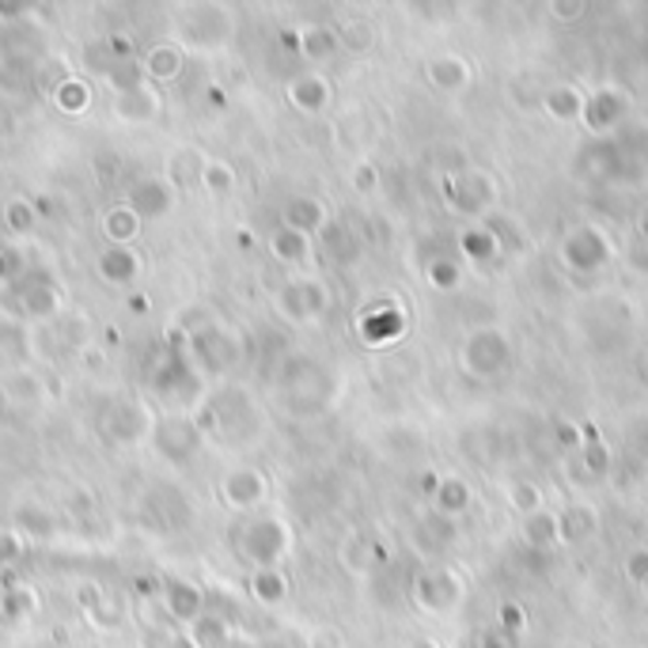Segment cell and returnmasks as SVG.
Wrapping results in <instances>:
<instances>
[{
  "label": "cell",
  "instance_id": "cell-38",
  "mask_svg": "<svg viewBox=\"0 0 648 648\" xmlns=\"http://www.w3.org/2000/svg\"><path fill=\"white\" fill-rule=\"evenodd\" d=\"M413 648H432V645H413Z\"/></svg>",
  "mask_w": 648,
  "mask_h": 648
},
{
  "label": "cell",
  "instance_id": "cell-32",
  "mask_svg": "<svg viewBox=\"0 0 648 648\" xmlns=\"http://www.w3.org/2000/svg\"><path fill=\"white\" fill-rule=\"evenodd\" d=\"M338 38H341V46H349V50H357V53H364L368 46H372V31H368V23H360V20L341 23Z\"/></svg>",
  "mask_w": 648,
  "mask_h": 648
},
{
  "label": "cell",
  "instance_id": "cell-13",
  "mask_svg": "<svg viewBox=\"0 0 648 648\" xmlns=\"http://www.w3.org/2000/svg\"><path fill=\"white\" fill-rule=\"evenodd\" d=\"M110 110H115L118 122L148 125V122H156V118H159L164 99H159V92L152 84H141V87H130V92H118L115 103H110Z\"/></svg>",
  "mask_w": 648,
  "mask_h": 648
},
{
  "label": "cell",
  "instance_id": "cell-6",
  "mask_svg": "<svg viewBox=\"0 0 648 648\" xmlns=\"http://www.w3.org/2000/svg\"><path fill=\"white\" fill-rule=\"evenodd\" d=\"M152 425L156 418L148 413V406L137 403V398H118L110 403L107 410L99 413V432L110 440V444H122V447H137L152 436Z\"/></svg>",
  "mask_w": 648,
  "mask_h": 648
},
{
  "label": "cell",
  "instance_id": "cell-28",
  "mask_svg": "<svg viewBox=\"0 0 648 648\" xmlns=\"http://www.w3.org/2000/svg\"><path fill=\"white\" fill-rule=\"evenodd\" d=\"M0 220H4V228H8V231H15V236H23V231L35 228L38 209H35V202H31V197H12V202L4 205V213H0Z\"/></svg>",
  "mask_w": 648,
  "mask_h": 648
},
{
  "label": "cell",
  "instance_id": "cell-31",
  "mask_svg": "<svg viewBox=\"0 0 648 648\" xmlns=\"http://www.w3.org/2000/svg\"><path fill=\"white\" fill-rule=\"evenodd\" d=\"M23 554H27V542H23L12 527H4V531H0V569H12Z\"/></svg>",
  "mask_w": 648,
  "mask_h": 648
},
{
  "label": "cell",
  "instance_id": "cell-37",
  "mask_svg": "<svg viewBox=\"0 0 648 648\" xmlns=\"http://www.w3.org/2000/svg\"><path fill=\"white\" fill-rule=\"evenodd\" d=\"M164 648H197V645L190 641V634H187V629H175V634L164 641Z\"/></svg>",
  "mask_w": 648,
  "mask_h": 648
},
{
  "label": "cell",
  "instance_id": "cell-33",
  "mask_svg": "<svg viewBox=\"0 0 648 648\" xmlns=\"http://www.w3.org/2000/svg\"><path fill=\"white\" fill-rule=\"evenodd\" d=\"M35 12L23 0H0V27H15V23H27V15Z\"/></svg>",
  "mask_w": 648,
  "mask_h": 648
},
{
  "label": "cell",
  "instance_id": "cell-20",
  "mask_svg": "<svg viewBox=\"0 0 648 648\" xmlns=\"http://www.w3.org/2000/svg\"><path fill=\"white\" fill-rule=\"evenodd\" d=\"M35 614H38V591L31 584H8L0 591V622L20 626V622L35 619Z\"/></svg>",
  "mask_w": 648,
  "mask_h": 648
},
{
  "label": "cell",
  "instance_id": "cell-2",
  "mask_svg": "<svg viewBox=\"0 0 648 648\" xmlns=\"http://www.w3.org/2000/svg\"><path fill=\"white\" fill-rule=\"evenodd\" d=\"M288 542L292 531L281 516H247L243 524L231 531V550H236L239 562H247L251 569H269V565H281V557L288 554Z\"/></svg>",
  "mask_w": 648,
  "mask_h": 648
},
{
  "label": "cell",
  "instance_id": "cell-19",
  "mask_svg": "<svg viewBox=\"0 0 648 648\" xmlns=\"http://www.w3.org/2000/svg\"><path fill=\"white\" fill-rule=\"evenodd\" d=\"M247 591H251L254 603L281 607L288 599V576H285L281 565H269V569H251V576H247Z\"/></svg>",
  "mask_w": 648,
  "mask_h": 648
},
{
  "label": "cell",
  "instance_id": "cell-4",
  "mask_svg": "<svg viewBox=\"0 0 648 648\" xmlns=\"http://www.w3.org/2000/svg\"><path fill=\"white\" fill-rule=\"evenodd\" d=\"M12 300H15V311H20L27 323H50V319H58L61 303H65V288H61V281L50 269L31 266L27 274L12 285Z\"/></svg>",
  "mask_w": 648,
  "mask_h": 648
},
{
  "label": "cell",
  "instance_id": "cell-30",
  "mask_svg": "<svg viewBox=\"0 0 648 648\" xmlns=\"http://www.w3.org/2000/svg\"><path fill=\"white\" fill-rule=\"evenodd\" d=\"M107 84H110V92H130V87H141V84H148L144 80V72L137 61H122V65H107Z\"/></svg>",
  "mask_w": 648,
  "mask_h": 648
},
{
  "label": "cell",
  "instance_id": "cell-24",
  "mask_svg": "<svg viewBox=\"0 0 648 648\" xmlns=\"http://www.w3.org/2000/svg\"><path fill=\"white\" fill-rule=\"evenodd\" d=\"M50 99H53V107H58L61 115L76 118V115H84V110L92 107V87H87V80L65 76L58 87H50Z\"/></svg>",
  "mask_w": 648,
  "mask_h": 648
},
{
  "label": "cell",
  "instance_id": "cell-12",
  "mask_svg": "<svg viewBox=\"0 0 648 648\" xmlns=\"http://www.w3.org/2000/svg\"><path fill=\"white\" fill-rule=\"evenodd\" d=\"M137 65L148 84H175L182 76V69H187V50L179 43H152L141 53Z\"/></svg>",
  "mask_w": 648,
  "mask_h": 648
},
{
  "label": "cell",
  "instance_id": "cell-29",
  "mask_svg": "<svg viewBox=\"0 0 648 648\" xmlns=\"http://www.w3.org/2000/svg\"><path fill=\"white\" fill-rule=\"evenodd\" d=\"M27 269H31V266H27V259H23L20 247L0 243V285L12 288L23 274H27Z\"/></svg>",
  "mask_w": 648,
  "mask_h": 648
},
{
  "label": "cell",
  "instance_id": "cell-27",
  "mask_svg": "<svg viewBox=\"0 0 648 648\" xmlns=\"http://www.w3.org/2000/svg\"><path fill=\"white\" fill-rule=\"evenodd\" d=\"M202 164H205V156H197L194 148H187V152H175L171 156V164H167V182L171 187H182L187 190L190 182H197V175H202Z\"/></svg>",
  "mask_w": 648,
  "mask_h": 648
},
{
  "label": "cell",
  "instance_id": "cell-14",
  "mask_svg": "<svg viewBox=\"0 0 648 648\" xmlns=\"http://www.w3.org/2000/svg\"><path fill=\"white\" fill-rule=\"evenodd\" d=\"M95 274L110 288H130L141 277V254L133 247H103L95 259Z\"/></svg>",
  "mask_w": 648,
  "mask_h": 648
},
{
  "label": "cell",
  "instance_id": "cell-8",
  "mask_svg": "<svg viewBox=\"0 0 648 648\" xmlns=\"http://www.w3.org/2000/svg\"><path fill=\"white\" fill-rule=\"evenodd\" d=\"M122 205L130 209L137 220H159V216L171 213L175 205V190L167 179H159V175H137V179L125 187L122 194Z\"/></svg>",
  "mask_w": 648,
  "mask_h": 648
},
{
  "label": "cell",
  "instance_id": "cell-15",
  "mask_svg": "<svg viewBox=\"0 0 648 648\" xmlns=\"http://www.w3.org/2000/svg\"><path fill=\"white\" fill-rule=\"evenodd\" d=\"M12 531L20 535L23 542H50V539H58L61 519L53 516L50 508H43V504H20V508L12 512Z\"/></svg>",
  "mask_w": 648,
  "mask_h": 648
},
{
  "label": "cell",
  "instance_id": "cell-3",
  "mask_svg": "<svg viewBox=\"0 0 648 648\" xmlns=\"http://www.w3.org/2000/svg\"><path fill=\"white\" fill-rule=\"evenodd\" d=\"M148 387L156 391L159 398H167V403L190 406L197 391H202V372H197L194 360L187 357V349L164 346L148 368Z\"/></svg>",
  "mask_w": 648,
  "mask_h": 648
},
{
  "label": "cell",
  "instance_id": "cell-10",
  "mask_svg": "<svg viewBox=\"0 0 648 648\" xmlns=\"http://www.w3.org/2000/svg\"><path fill=\"white\" fill-rule=\"evenodd\" d=\"M266 497H269V482L259 467H236L224 475L220 501L228 504L231 512H254Z\"/></svg>",
  "mask_w": 648,
  "mask_h": 648
},
{
  "label": "cell",
  "instance_id": "cell-16",
  "mask_svg": "<svg viewBox=\"0 0 648 648\" xmlns=\"http://www.w3.org/2000/svg\"><path fill=\"white\" fill-rule=\"evenodd\" d=\"M338 50H341L338 31L326 27V23H308V27L296 31V53H300L303 61H315V65H323V61H331Z\"/></svg>",
  "mask_w": 648,
  "mask_h": 648
},
{
  "label": "cell",
  "instance_id": "cell-34",
  "mask_svg": "<svg viewBox=\"0 0 648 648\" xmlns=\"http://www.w3.org/2000/svg\"><path fill=\"white\" fill-rule=\"evenodd\" d=\"M107 46H110V65H122V61H133V38L130 35H122V31H115V35L107 38Z\"/></svg>",
  "mask_w": 648,
  "mask_h": 648
},
{
  "label": "cell",
  "instance_id": "cell-36",
  "mask_svg": "<svg viewBox=\"0 0 648 648\" xmlns=\"http://www.w3.org/2000/svg\"><path fill=\"white\" fill-rule=\"evenodd\" d=\"M353 187H357V190H372V187H375V167L360 164L357 171H353Z\"/></svg>",
  "mask_w": 648,
  "mask_h": 648
},
{
  "label": "cell",
  "instance_id": "cell-1",
  "mask_svg": "<svg viewBox=\"0 0 648 648\" xmlns=\"http://www.w3.org/2000/svg\"><path fill=\"white\" fill-rule=\"evenodd\" d=\"M182 334H187V357L194 360L202 375H228L247 357V341L224 323H216L213 315H205L202 323H194Z\"/></svg>",
  "mask_w": 648,
  "mask_h": 648
},
{
  "label": "cell",
  "instance_id": "cell-26",
  "mask_svg": "<svg viewBox=\"0 0 648 648\" xmlns=\"http://www.w3.org/2000/svg\"><path fill=\"white\" fill-rule=\"evenodd\" d=\"M197 182H202L205 194L228 197L231 190H236L239 175H236V167L224 164V159H205V164H202V175H197Z\"/></svg>",
  "mask_w": 648,
  "mask_h": 648
},
{
  "label": "cell",
  "instance_id": "cell-17",
  "mask_svg": "<svg viewBox=\"0 0 648 648\" xmlns=\"http://www.w3.org/2000/svg\"><path fill=\"white\" fill-rule=\"evenodd\" d=\"M80 607H84L87 622H92V626H99V629H118V626H122V619H125L122 599L107 596V591L95 588V584H84V588H80Z\"/></svg>",
  "mask_w": 648,
  "mask_h": 648
},
{
  "label": "cell",
  "instance_id": "cell-25",
  "mask_svg": "<svg viewBox=\"0 0 648 648\" xmlns=\"http://www.w3.org/2000/svg\"><path fill=\"white\" fill-rule=\"evenodd\" d=\"M103 236L110 239V247H130L141 236V220L125 205H115L103 216Z\"/></svg>",
  "mask_w": 648,
  "mask_h": 648
},
{
  "label": "cell",
  "instance_id": "cell-9",
  "mask_svg": "<svg viewBox=\"0 0 648 648\" xmlns=\"http://www.w3.org/2000/svg\"><path fill=\"white\" fill-rule=\"evenodd\" d=\"M159 599H164L167 619L179 622V626H194V622L209 611L205 591L197 588L194 580H187V576H167L164 588H159Z\"/></svg>",
  "mask_w": 648,
  "mask_h": 648
},
{
  "label": "cell",
  "instance_id": "cell-21",
  "mask_svg": "<svg viewBox=\"0 0 648 648\" xmlns=\"http://www.w3.org/2000/svg\"><path fill=\"white\" fill-rule=\"evenodd\" d=\"M281 216H285V228L300 231V236H311V231L326 228V205L319 202V197H292Z\"/></svg>",
  "mask_w": 648,
  "mask_h": 648
},
{
  "label": "cell",
  "instance_id": "cell-23",
  "mask_svg": "<svg viewBox=\"0 0 648 648\" xmlns=\"http://www.w3.org/2000/svg\"><path fill=\"white\" fill-rule=\"evenodd\" d=\"M187 634L197 648H228L231 645V622L216 611H205L194 626H187Z\"/></svg>",
  "mask_w": 648,
  "mask_h": 648
},
{
  "label": "cell",
  "instance_id": "cell-11",
  "mask_svg": "<svg viewBox=\"0 0 648 648\" xmlns=\"http://www.w3.org/2000/svg\"><path fill=\"white\" fill-rule=\"evenodd\" d=\"M182 23V38H187L190 46H213V43H224L231 31V20H228V8L220 4H194L187 8V20Z\"/></svg>",
  "mask_w": 648,
  "mask_h": 648
},
{
  "label": "cell",
  "instance_id": "cell-22",
  "mask_svg": "<svg viewBox=\"0 0 648 648\" xmlns=\"http://www.w3.org/2000/svg\"><path fill=\"white\" fill-rule=\"evenodd\" d=\"M269 254H274L281 266H308L311 262V236H300V231H292L281 224V228L269 236Z\"/></svg>",
  "mask_w": 648,
  "mask_h": 648
},
{
  "label": "cell",
  "instance_id": "cell-35",
  "mask_svg": "<svg viewBox=\"0 0 648 648\" xmlns=\"http://www.w3.org/2000/svg\"><path fill=\"white\" fill-rule=\"evenodd\" d=\"M303 645H308V648H341V634H338V629H331V626H319V629H311Z\"/></svg>",
  "mask_w": 648,
  "mask_h": 648
},
{
  "label": "cell",
  "instance_id": "cell-5",
  "mask_svg": "<svg viewBox=\"0 0 648 648\" xmlns=\"http://www.w3.org/2000/svg\"><path fill=\"white\" fill-rule=\"evenodd\" d=\"M152 447H156L159 455H164L167 463H175V467H182V463H190L197 452H202V440L205 432L197 429L194 413H164V418H156V425H152Z\"/></svg>",
  "mask_w": 648,
  "mask_h": 648
},
{
  "label": "cell",
  "instance_id": "cell-7",
  "mask_svg": "<svg viewBox=\"0 0 648 648\" xmlns=\"http://www.w3.org/2000/svg\"><path fill=\"white\" fill-rule=\"evenodd\" d=\"M326 308H331V292L319 277H292L277 292V311L288 323H315L326 315Z\"/></svg>",
  "mask_w": 648,
  "mask_h": 648
},
{
  "label": "cell",
  "instance_id": "cell-18",
  "mask_svg": "<svg viewBox=\"0 0 648 648\" xmlns=\"http://www.w3.org/2000/svg\"><path fill=\"white\" fill-rule=\"evenodd\" d=\"M288 103H292L300 115H319L331 103V84H326L323 72H300V76L288 84Z\"/></svg>",
  "mask_w": 648,
  "mask_h": 648
}]
</instances>
